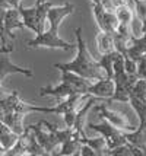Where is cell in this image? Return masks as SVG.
<instances>
[{"label":"cell","mask_w":146,"mask_h":156,"mask_svg":"<svg viewBox=\"0 0 146 156\" xmlns=\"http://www.w3.org/2000/svg\"><path fill=\"white\" fill-rule=\"evenodd\" d=\"M75 35H76V48L77 54L75 57V60L70 63H56L53 64L56 69H66L69 72H73L76 75L82 76L85 79L89 80H98L105 77L104 70L101 69L98 60H95L92 54L89 53V50L86 47L84 37H82V29L76 28L75 29Z\"/></svg>","instance_id":"obj_1"},{"label":"cell","mask_w":146,"mask_h":156,"mask_svg":"<svg viewBox=\"0 0 146 156\" xmlns=\"http://www.w3.org/2000/svg\"><path fill=\"white\" fill-rule=\"evenodd\" d=\"M112 80L116 85L114 89V95H112L111 101L118 102H127L129 96L132 92V88L134 82L137 80V76H130L126 73L124 70V55L121 53H117L114 63H112Z\"/></svg>","instance_id":"obj_2"},{"label":"cell","mask_w":146,"mask_h":156,"mask_svg":"<svg viewBox=\"0 0 146 156\" xmlns=\"http://www.w3.org/2000/svg\"><path fill=\"white\" fill-rule=\"evenodd\" d=\"M38 47H45V48H60L64 51H72L75 48V44L67 42V41L62 40L59 37V31L56 29H44L42 32L35 35V38L28 42V50L29 48H38Z\"/></svg>","instance_id":"obj_3"},{"label":"cell","mask_w":146,"mask_h":156,"mask_svg":"<svg viewBox=\"0 0 146 156\" xmlns=\"http://www.w3.org/2000/svg\"><path fill=\"white\" fill-rule=\"evenodd\" d=\"M101 124H88L91 130H94V131H98L99 134H102V137H104L105 143H107V147H108V150L110 149H114V147H117V146H120V144H124V143H127V140H126L124 137V131L123 130L117 129V127H114V126H111L108 121H105V120H102L101 118Z\"/></svg>","instance_id":"obj_4"},{"label":"cell","mask_w":146,"mask_h":156,"mask_svg":"<svg viewBox=\"0 0 146 156\" xmlns=\"http://www.w3.org/2000/svg\"><path fill=\"white\" fill-rule=\"evenodd\" d=\"M86 98H89L88 94H75L67 98H64V101L57 104L56 107H35L32 105V112H44V114H64V112H70V111H76L82 101Z\"/></svg>","instance_id":"obj_5"},{"label":"cell","mask_w":146,"mask_h":156,"mask_svg":"<svg viewBox=\"0 0 146 156\" xmlns=\"http://www.w3.org/2000/svg\"><path fill=\"white\" fill-rule=\"evenodd\" d=\"M29 129L35 136L37 142L42 146V149L45 150V155H56V150L59 149V142L54 137V133L45 129V126L42 124V120L35 126H29Z\"/></svg>","instance_id":"obj_6"},{"label":"cell","mask_w":146,"mask_h":156,"mask_svg":"<svg viewBox=\"0 0 146 156\" xmlns=\"http://www.w3.org/2000/svg\"><path fill=\"white\" fill-rule=\"evenodd\" d=\"M98 112H99V120L102 118L105 121H108L111 126L117 127V129L123 130V131H134L137 127H134L132 122L127 120V117L120 112V111H116V109H110L105 105H98L97 107Z\"/></svg>","instance_id":"obj_7"},{"label":"cell","mask_w":146,"mask_h":156,"mask_svg":"<svg viewBox=\"0 0 146 156\" xmlns=\"http://www.w3.org/2000/svg\"><path fill=\"white\" fill-rule=\"evenodd\" d=\"M9 54H10V53H2V54H0V86H2L3 80H5L9 75L19 73V75H23V76H27V77H32V76H34L31 69L19 67V66L13 64V63L10 61V58H9Z\"/></svg>","instance_id":"obj_8"},{"label":"cell","mask_w":146,"mask_h":156,"mask_svg":"<svg viewBox=\"0 0 146 156\" xmlns=\"http://www.w3.org/2000/svg\"><path fill=\"white\" fill-rule=\"evenodd\" d=\"M73 12H75V5L72 3H66L63 6H50L48 12H47V22H48L50 28L59 31L63 19L67 18Z\"/></svg>","instance_id":"obj_9"},{"label":"cell","mask_w":146,"mask_h":156,"mask_svg":"<svg viewBox=\"0 0 146 156\" xmlns=\"http://www.w3.org/2000/svg\"><path fill=\"white\" fill-rule=\"evenodd\" d=\"M114 80L112 77H102V79H98V82L95 83H91L89 88H88V95L97 96L99 99H111L114 95Z\"/></svg>","instance_id":"obj_10"},{"label":"cell","mask_w":146,"mask_h":156,"mask_svg":"<svg viewBox=\"0 0 146 156\" xmlns=\"http://www.w3.org/2000/svg\"><path fill=\"white\" fill-rule=\"evenodd\" d=\"M23 27V22H22V18L19 15V10L18 7H10L7 9L6 13H5V22H3V29H5V35L6 38H12L13 40L15 35L13 31L15 29H22Z\"/></svg>","instance_id":"obj_11"},{"label":"cell","mask_w":146,"mask_h":156,"mask_svg":"<svg viewBox=\"0 0 146 156\" xmlns=\"http://www.w3.org/2000/svg\"><path fill=\"white\" fill-rule=\"evenodd\" d=\"M77 94L75 88L67 82L62 80L57 86H42L40 88V96H54L56 99H64L70 95Z\"/></svg>","instance_id":"obj_12"},{"label":"cell","mask_w":146,"mask_h":156,"mask_svg":"<svg viewBox=\"0 0 146 156\" xmlns=\"http://www.w3.org/2000/svg\"><path fill=\"white\" fill-rule=\"evenodd\" d=\"M59 70L62 73V80L67 82L69 85H72L77 94H88V88H89V85H91L89 79H85L82 76L76 75L73 72H69L66 69H59Z\"/></svg>","instance_id":"obj_13"},{"label":"cell","mask_w":146,"mask_h":156,"mask_svg":"<svg viewBox=\"0 0 146 156\" xmlns=\"http://www.w3.org/2000/svg\"><path fill=\"white\" fill-rule=\"evenodd\" d=\"M23 118L25 115L23 114H19V112H15V111H10V112H5L3 117L0 118V121L5 122L9 129L15 131L16 134H22L23 133Z\"/></svg>","instance_id":"obj_14"},{"label":"cell","mask_w":146,"mask_h":156,"mask_svg":"<svg viewBox=\"0 0 146 156\" xmlns=\"http://www.w3.org/2000/svg\"><path fill=\"white\" fill-rule=\"evenodd\" d=\"M97 40V45H98V51L99 54H108L112 53L116 48H114V40H112V34L107 32V31H101L97 34L95 37Z\"/></svg>","instance_id":"obj_15"},{"label":"cell","mask_w":146,"mask_h":156,"mask_svg":"<svg viewBox=\"0 0 146 156\" xmlns=\"http://www.w3.org/2000/svg\"><path fill=\"white\" fill-rule=\"evenodd\" d=\"M80 147H82V143L77 137H70L66 142H63L60 144V149L59 152H56V155L60 156H75V155H80Z\"/></svg>","instance_id":"obj_16"},{"label":"cell","mask_w":146,"mask_h":156,"mask_svg":"<svg viewBox=\"0 0 146 156\" xmlns=\"http://www.w3.org/2000/svg\"><path fill=\"white\" fill-rule=\"evenodd\" d=\"M118 19L117 15H116V9L110 5H105V10H104V19H102V29L101 31H107V32H116V29L118 27Z\"/></svg>","instance_id":"obj_17"},{"label":"cell","mask_w":146,"mask_h":156,"mask_svg":"<svg viewBox=\"0 0 146 156\" xmlns=\"http://www.w3.org/2000/svg\"><path fill=\"white\" fill-rule=\"evenodd\" d=\"M127 102L132 105V108L136 111V114H137L140 118V126L137 127V130L145 131V129H146V102L140 101L139 98H136V96H133V95L129 96V101Z\"/></svg>","instance_id":"obj_18"},{"label":"cell","mask_w":146,"mask_h":156,"mask_svg":"<svg viewBox=\"0 0 146 156\" xmlns=\"http://www.w3.org/2000/svg\"><path fill=\"white\" fill-rule=\"evenodd\" d=\"M79 140H80V143H85V144L91 146L92 149L95 150L97 156L108 155V147H107V143H105L104 137H98V139H89V137H86L84 134V136L79 137Z\"/></svg>","instance_id":"obj_19"},{"label":"cell","mask_w":146,"mask_h":156,"mask_svg":"<svg viewBox=\"0 0 146 156\" xmlns=\"http://www.w3.org/2000/svg\"><path fill=\"white\" fill-rule=\"evenodd\" d=\"M18 137H19V134H16L15 131H12L7 127L5 122L0 121V144L5 147V150L10 149L15 144V142L18 140Z\"/></svg>","instance_id":"obj_20"},{"label":"cell","mask_w":146,"mask_h":156,"mask_svg":"<svg viewBox=\"0 0 146 156\" xmlns=\"http://www.w3.org/2000/svg\"><path fill=\"white\" fill-rule=\"evenodd\" d=\"M27 155L31 156H42L45 155V150L42 149V146L37 142L35 136L32 134V131L28 126V134H27Z\"/></svg>","instance_id":"obj_21"},{"label":"cell","mask_w":146,"mask_h":156,"mask_svg":"<svg viewBox=\"0 0 146 156\" xmlns=\"http://www.w3.org/2000/svg\"><path fill=\"white\" fill-rule=\"evenodd\" d=\"M118 51H112V53H108V54H101V58L98 60L101 69L104 70V73L107 77H111L112 76V63H114V58L117 55Z\"/></svg>","instance_id":"obj_22"},{"label":"cell","mask_w":146,"mask_h":156,"mask_svg":"<svg viewBox=\"0 0 146 156\" xmlns=\"http://www.w3.org/2000/svg\"><path fill=\"white\" fill-rule=\"evenodd\" d=\"M116 15H117V19L120 23H126V25H130L133 16H134V9L129 5H124V6H120L116 9Z\"/></svg>","instance_id":"obj_23"},{"label":"cell","mask_w":146,"mask_h":156,"mask_svg":"<svg viewBox=\"0 0 146 156\" xmlns=\"http://www.w3.org/2000/svg\"><path fill=\"white\" fill-rule=\"evenodd\" d=\"M130 95L136 96V98H139L140 101L146 102V80L145 79H137V80L134 82Z\"/></svg>","instance_id":"obj_24"},{"label":"cell","mask_w":146,"mask_h":156,"mask_svg":"<svg viewBox=\"0 0 146 156\" xmlns=\"http://www.w3.org/2000/svg\"><path fill=\"white\" fill-rule=\"evenodd\" d=\"M134 5V13L140 19V22L143 23V27L146 25V0H132Z\"/></svg>","instance_id":"obj_25"},{"label":"cell","mask_w":146,"mask_h":156,"mask_svg":"<svg viewBox=\"0 0 146 156\" xmlns=\"http://www.w3.org/2000/svg\"><path fill=\"white\" fill-rule=\"evenodd\" d=\"M54 137L57 139L59 144L66 142L67 139L73 137V127H66V129H56L54 130Z\"/></svg>","instance_id":"obj_26"},{"label":"cell","mask_w":146,"mask_h":156,"mask_svg":"<svg viewBox=\"0 0 146 156\" xmlns=\"http://www.w3.org/2000/svg\"><path fill=\"white\" fill-rule=\"evenodd\" d=\"M136 66H137V70H136L137 79H145L146 80V53L142 54L136 60Z\"/></svg>","instance_id":"obj_27"},{"label":"cell","mask_w":146,"mask_h":156,"mask_svg":"<svg viewBox=\"0 0 146 156\" xmlns=\"http://www.w3.org/2000/svg\"><path fill=\"white\" fill-rule=\"evenodd\" d=\"M124 70L127 75L136 76V70H137L136 61L133 60V58H130V57H127V55H124Z\"/></svg>","instance_id":"obj_28"},{"label":"cell","mask_w":146,"mask_h":156,"mask_svg":"<svg viewBox=\"0 0 146 156\" xmlns=\"http://www.w3.org/2000/svg\"><path fill=\"white\" fill-rule=\"evenodd\" d=\"M80 155H82V156H97V153H95V150L92 149L91 146H88V144L82 143V147H80Z\"/></svg>","instance_id":"obj_29"},{"label":"cell","mask_w":146,"mask_h":156,"mask_svg":"<svg viewBox=\"0 0 146 156\" xmlns=\"http://www.w3.org/2000/svg\"><path fill=\"white\" fill-rule=\"evenodd\" d=\"M130 0H110V5H111L114 9H117L120 6H124V5H129Z\"/></svg>","instance_id":"obj_30"},{"label":"cell","mask_w":146,"mask_h":156,"mask_svg":"<svg viewBox=\"0 0 146 156\" xmlns=\"http://www.w3.org/2000/svg\"><path fill=\"white\" fill-rule=\"evenodd\" d=\"M6 2L9 3V6H10V7H18L22 0H6Z\"/></svg>","instance_id":"obj_31"},{"label":"cell","mask_w":146,"mask_h":156,"mask_svg":"<svg viewBox=\"0 0 146 156\" xmlns=\"http://www.w3.org/2000/svg\"><path fill=\"white\" fill-rule=\"evenodd\" d=\"M5 153H6V150H5V147L0 144V155H5Z\"/></svg>","instance_id":"obj_32"},{"label":"cell","mask_w":146,"mask_h":156,"mask_svg":"<svg viewBox=\"0 0 146 156\" xmlns=\"http://www.w3.org/2000/svg\"><path fill=\"white\" fill-rule=\"evenodd\" d=\"M91 2H92V3H102L104 0H91Z\"/></svg>","instance_id":"obj_33"},{"label":"cell","mask_w":146,"mask_h":156,"mask_svg":"<svg viewBox=\"0 0 146 156\" xmlns=\"http://www.w3.org/2000/svg\"><path fill=\"white\" fill-rule=\"evenodd\" d=\"M42 2H44V0H37V3H42Z\"/></svg>","instance_id":"obj_34"}]
</instances>
